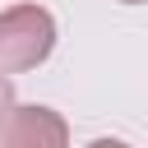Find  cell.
<instances>
[{
	"mask_svg": "<svg viewBox=\"0 0 148 148\" xmlns=\"http://www.w3.org/2000/svg\"><path fill=\"white\" fill-rule=\"evenodd\" d=\"M0 148H69V130L51 106H14Z\"/></svg>",
	"mask_w": 148,
	"mask_h": 148,
	"instance_id": "7a4b0ae2",
	"label": "cell"
},
{
	"mask_svg": "<svg viewBox=\"0 0 148 148\" xmlns=\"http://www.w3.org/2000/svg\"><path fill=\"white\" fill-rule=\"evenodd\" d=\"M88 148H130V143H120V139H92Z\"/></svg>",
	"mask_w": 148,
	"mask_h": 148,
	"instance_id": "277c9868",
	"label": "cell"
},
{
	"mask_svg": "<svg viewBox=\"0 0 148 148\" xmlns=\"http://www.w3.org/2000/svg\"><path fill=\"white\" fill-rule=\"evenodd\" d=\"M56 46V18L42 5H14L0 14V74L32 69Z\"/></svg>",
	"mask_w": 148,
	"mask_h": 148,
	"instance_id": "6da1fadb",
	"label": "cell"
},
{
	"mask_svg": "<svg viewBox=\"0 0 148 148\" xmlns=\"http://www.w3.org/2000/svg\"><path fill=\"white\" fill-rule=\"evenodd\" d=\"M125 5H139V0H125Z\"/></svg>",
	"mask_w": 148,
	"mask_h": 148,
	"instance_id": "5b68a950",
	"label": "cell"
},
{
	"mask_svg": "<svg viewBox=\"0 0 148 148\" xmlns=\"http://www.w3.org/2000/svg\"><path fill=\"white\" fill-rule=\"evenodd\" d=\"M9 116H14V97H9V83L0 79V139H5V130H9Z\"/></svg>",
	"mask_w": 148,
	"mask_h": 148,
	"instance_id": "3957f363",
	"label": "cell"
}]
</instances>
